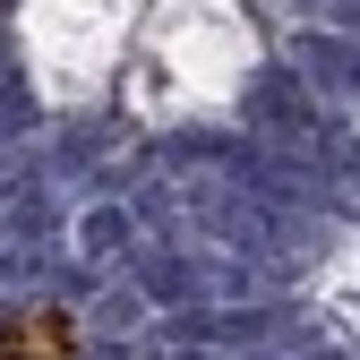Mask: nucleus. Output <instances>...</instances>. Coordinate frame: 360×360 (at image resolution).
<instances>
[{
    "label": "nucleus",
    "mask_w": 360,
    "mask_h": 360,
    "mask_svg": "<svg viewBox=\"0 0 360 360\" xmlns=\"http://www.w3.org/2000/svg\"><path fill=\"white\" fill-rule=\"evenodd\" d=\"M120 240H129V223H120L112 206H95V214H86V223H77V249H86V257H112Z\"/></svg>",
    "instance_id": "obj_1"
},
{
    "label": "nucleus",
    "mask_w": 360,
    "mask_h": 360,
    "mask_svg": "<svg viewBox=\"0 0 360 360\" xmlns=\"http://www.w3.org/2000/svg\"><path fill=\"white\" fill-rule=\"evenodd\" d=\"M18 129H26V86L0 77V138H18Z\"/></svg>",
    "instance_id": "obj_3"
},
{
    "label": "nucleus",
    "mask_w": 360,
    "mask_h": 360,
    "mask_svg": "<svg viewBox=\"0 0 360 360\" xmlns=\"http://www.w3.org/2000/svg\"><path fill=\"white\" fill-rule=\"evenodd\" d=\"M0 198H9V172H0Z\"/></svg>",
    "instance_id": "obj_4"
},
{
    "label": "nucleus",
    "mask_w": 360,
    "mask_h": 360,
    "mask_svg": "<svg viewBox=\"0 0 360 360\" xmlns=\"http://www.w3.org/2000/svg\"><path fill=\"white\" fill-rule=\"evenodd\" d=\"M0 360H60V326H43V318H26V326H18V343L0 352Z\"/></svg>",
    "instance_id": "obj_2"
}]
</instances>
